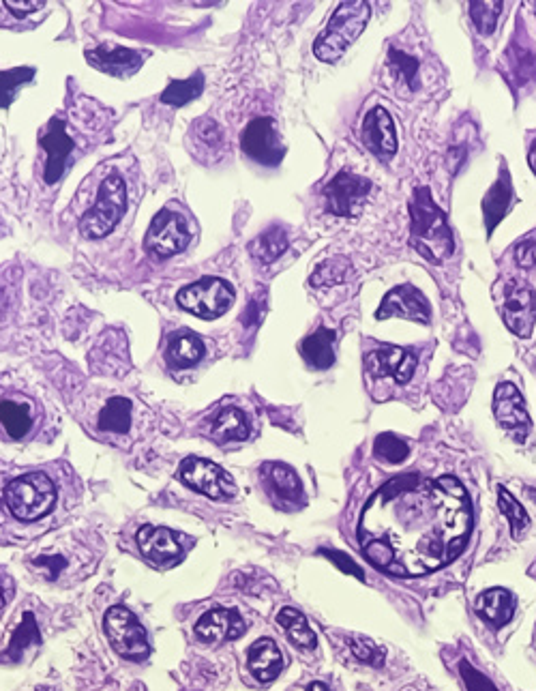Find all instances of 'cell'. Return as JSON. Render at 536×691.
<instances>
[{
    "mask_svg": "<svg viewBox=\"0 0 536 691\" xmlns=\"http://www.w3.org/2000/svg\"><path fill=\"white\" fill-rule=\"evenodd\" d=\"M472 509L459 479L401 475L365 505L359 541L367 561L393 576L414 578L442 569L464 550Z\"/></svg>",
    "mask_w": 536,
    "mask_h": 691,
    "instance_id": "obj_1",
    "label": "cell"
},
{
    "mask_svg": "<svg viewBox=\"0 0 536 691\" xmlns=\"http://www.w3.org/2000/svg\"><path fill=\"white\" fill-rule=\"evenodd\" d=\"M410 245L425 260L444 264L455 252L453 230L444 211L431 198L429 187H419L410 200Z\"/></svg>",
    "mask_w": 536,
    "mask_h": 691,
    "instance_id": "obj_2",
    "label": "cell"
},
{
    "mask_svg": "<svg viewBox=\"0 0 536 691\" xmlns=\"http://www.w3.org/2000/svg\"><path fill=\"white\" fill-rule=\"evenodd\" d=\"M369 18V3H363V0L341 3L335 9L329 26L324 28V33L314 43V54L318 56V61L337 63L352 43L361 37Z\"/></svg>",
    "mask_w": 536,
    "mask_h": 691,
    "instance_id": "obj_3",
    "label": "cell"
},
{
    "mask_svg": "<svg viewBox=\"0 0 536 691\" xmlns=\"http://www.w3.org/2000/svg\"><path fill=\"white\" fill-rule=\"evenodd\" d=\"M5 503L18 520L33 522L52 511L56 505V488L48 475L28 473L7 485Z\"/></svg>",
    "mask_w": 536,
    "mask_h": 691,
    "instance_id": "obj_4",
    "label": "cell"
},
{
    "mask_svg": "<svg viewBox=\"0 0 536 691\" xmlns=\"http://www.w3.org/2000/svg\"><path fill=\"white\" fill-rule=\"evenodd\" d=\"M127 209V187L118 174H110L101 183L97 202L80 219V230L88 239H103L118 226Z\"/></svg>",
    "mask_w": 536,
    "mask_h": 691,
    "instance_id": "obj_5",
    "label": "cell"
},
{
    "mask_svg": "<svg viewBox=\"0 0 536 691\" xmlns=\"http://www.w3.org/2000/svg\"><path fill=\"white\" fill-rule=\"evenodd\" d=\"M178 305L193 316L213 320L226 314L234 303V288L219 277H202L176 294Z\"/></svg>",
    "mask_w": 536,
    "mask_h": 691,
    "instance_id": "obj_6",
    "label": "cell"
},
{
    "mask_svg": "<svg viewBox=\"0 0 536 691\" xmlns=\"http://www.w3.org/2000/svg\"><path fill=\"white\" fill-rule=\"evenodd\" d=\"M103 627H106V636L112 644V649L121 657L142 661L151 653L144 627L136 619V614L127 610L125 606L110 608L106 614V621H103Z\"/></svg>",
    "mask_w": 536,
    "mask_h": 691,
    "instance_id": "obj_7",
    "label": "cell"
},
{
    "mask_svg": "<svg viewBox=\"0 0 536 691\" xmlns=\"http://www.w3.org/2000/svg\"><path fill=\"white\" fill-rule=\"evenodd\" d=\"M178 477H181V481L189 485V488L208 498H215V501H223V498H230L236 494L234 479L211 460L193 458V455L191 458H185L181 462V468H178Z\"/></svg>",
    "mask_w": 536,
    "mask_h": 691,
    "instance_id": "obj_8",
    "label": "cell"
},
{
    "mask_svg": "<svg viewBox=\"0 0 536 691\" xmlns=\"http://www.w3.org/2000/svg\"><path fill=\"white\" fill-rule=\"evenodd\" d=\"M193 239V232L183 215H178L170 209L159 211L151 222V228L146 232V247L159 258H170L181 254L189 247Z\"/></svg>",
    "mask_w": 536,
    "mask_h": 691,
    "instance_id": "obj_9",
    "label": "cell"
},
{
    "mask_svg": "<svg viewBox=\"0 0 536 691\" xmlns=\"http://www.w3.org/2000/svg\"><path fill=\"white\" fill-rule=\"evenodd\" d=\"M502 318L517 337H530L536 325V292L526 282H509L502 292Z\"/></svg>",
    "mask_w": 536,
    "mask_h": 691,
    "instance_id": "obj_10",
    "label": "cell"
},
{
    "mask_svg": "<svg viewBox=\"0 0 536 691\" xmlns=\"http://www.w3.org/2000/svg\"><path fill=\"white\" fill-rule=\"evenodd\" d=\"M371 191V181L352 172H339L335 179L324 187L326 209L337 217H356L361 213L365 198Z\"/></svg>",
    "mask_w": 536,
    "mask_h": 691,
    "instance_id": "obj_11",
    "label": "cell"
},
{
    "mask_svg": "<svg viewBox=\"0 0 536 691\" xmlns=\"http://www.w3.org/2000/svg\"><path fill=\"white\" fill-rule=\"evenodd\" d=\"M243 151L262 166H279V161L284 159L286 149L281 144L279 131L273 119L262 116V119H253L241 136Z\"/></svg>",
    "mask_w": 536,
    "mask_h": 691,
    "instance_id": "obj_12",
    "label": "cell"
},
{
    "mask_svg": "<svg viewBox=\"0 0 536 691\" xmlns=\"http://www.w3.org/2000/svg\"><path fill=\"white\" fill-rule=\"evenodd\" d=\"M376 318H404L412 322H421V325H429L431 307L419 288H414L412 284H401L382 299Z\"/></svg>",
    "mask_w": 536,
    "mask_h": 691,
    "instance_id": "obj_13",
    "label": "cell"
},
{
    "mask_svg": "<svg viewBox=\"0 0 536 691\" xmlns=\"http://www.w3.org/2000/svg\"><path fill=\"white\" fill-rule=\"evenodd\" d=\"M416 365H419L416 355L399 346H384L378 350H371L365 357V367L369 374H374L378 378L391 376L399 385H408L416 372Z\"/></svg>",
    "mask_w": 536,
    "mask_h": 691,
    "instance_id": "obj_14",
    "label": "cell"
},
{
    "mask_svg": "<svg viewBox=\"0 0 536 691\" xmlns=\"http://www.w3.org/2000/svg\"><path fill=\"white\" fill-rule=\"evenodd\" d=\"M494 415L502 428L511 430L519 443H524L530 430V415L524 402V395L511 382H502L494 393Z\"/></svg>",
    "mask_w": 536,
    "mask_h": 691,
    "instance_id": "obj_15",
    "label": "cell"
},
{
    "mask_svg": "<svg viewBox=\"0 0 536 691\" xmlns=\"http://www.w3.org/2000/svg\"><path fill=\"white\" fill-rule=\"evenodd\" d=\"M361 140L369 153H374L378 159L389 161L397 153V129L391 119V114L384 108H374L363 121Z\"/></svg>",
    "mask_w": 536,
    "mask_h": 691,
    "instance_id": "obj_16",
    "label": "cell"
},
{
    "mask_svg": "<svg viewBox=\"0 0 536 691\" xmlns=\"http://www.w3.org/2000/svg\"><path fill=\"white\" fill-rule=\"evenodd\" d=\"M86 61L95 69L108 73V76L131 78L133 73H138L142 69L144 56L136 50L118 48V46H110V43H103V46L86 52Z\"/></svg>",
    "mask_w": 536,
    "mask_h": 691,
    "instance_id": "obj_17",
    "label": "cell"
},
{
    "mask_svg": "<svg viewBox=\"0 0 536 691\" xmlns=\"http://www.w3.org/2000/svg\"><path fill=\"white\" fill-rule=\"evenodd\" d=\"M247 631L245 619L238 610L215 608L200 616L196 623V634L208 642H228L238 640Z\"/></svg>",
    "mask_w": 536,
    "mask_h": 691,
    "instance_id": "obj_18",
    "label": "cell"
},
{
    "mask_svg": "<svg viewBox=\"0 0 536 691\" xmlns=\"http://www.w3.org/2000/svg\"><path fill=\"white\" fill-rule=\"evenodd\" d=\"M39 144L43 146V151L48 153V164H46V179L48 185H54L61 181V176L65 172V164L73 151V140L69 138L65 123L61 119H52L50 127L46 129V134L41 136Z\"/></svg>",
    "mask_w": 536,
    "mask_h": 691,
    "instance_id": "obj_19",
    "label": "cell"
},
{
    "mask_svg": "<svg viewBox=\"0 0 536 691\" xmlns=\"http://www.w3.org/2000/svg\"><path fill=\"white\" fill-rule=\"evenodd\" d=\"M138 546L148 561L161 567L176 563L183 554L176 535L163 526H142L138 531Z\"/></svg>",
    "mask_w": 536,
    "mask_h": 691,
    "instance_id": "obj_20",
    "label": "cell"
},
{
    "mask_svg": "<svg viewBox=\"0 0 536 691\" xmlns=\"http://www.w3.org/2000/svg\"><path fill=\"white\" fill-rule=\"evenodd\" d=\"M513 200H515V194H513L511 174H509V170L502 168L498 181L491 185V189L483 198V215H485L489 237L494 234V230L498 228L502 219L509 215V211L513 207Z\"/></svg>",
    "mask_w": 536,
    "mask_h": 691,
    "instance_id": "obj_21",
    "label": "cell"
},
{
    "mask_svg": "<svg viewBox=\"0 0 536 691\" xmlns=\"http://www.w3.org/2000/svg\"><path fill=\"white\" fill-rule=\"evenodd\" d=\"M247 668L262 683L275 681L279 672L284 670V655L271 638H262L251 644L247 653Z\"/></svg>",
    "mask_w": 536,
    "mask_h": 691,
    "instance_id": "obj_22",
    "label": "cell"
},
{
    "mask_svg": "<svg viewBox=\"0 0 536 691\" xmlns=\"http://www.w3.org/2000/svg\"><path fill=\"white\" fill-rule=\"evenodd\" d=\"M264 477L271 494L277 498L281 505H296L303 501V485L301 479L296 477L294 470L286 464H264Z\"/></svg>",
    "mask_w": 536,
    "mask_h": 691,
    "instance_id": "obj_23",
    "label": "cell"
},
{
    "mask_svg": "<svg viewBox=\"0 0 536 691\" xmlns=\"http://www.w3.org/2000/svg\"><path fill=\"white\" fill-rule=\"evenodd\" d=\"M476 610H479V614L487 623L494 627H502L513 619L515 599L506 588H491V591L483 593L479 601H476Z\"/></svg>",
    "mask_w": 536,
    "mask_h": 691,
    "instance_id": "obj_24",
    "label": "cell"
},
{
    "mask_svg": "<svg viewBox=\"0 0 536 691\" xmlns=\"http://www.w3.org/2000/svg\"><path fill=\"white\" fill-rule=\"evenodd\" d=\"M211 436L217 443H243L249 436V423L243 410L236 406L223 408L211 423Z\"/></svg>",
    "mask_w": 536,
    "mask_h": 691,
    "instance_id": "obj_25",
    "label": "cell"
},
{
    "mask_svg": "<svg viewBox=\"0 0 536 691\" xmlns=\"http://www.w3.org/2000/svg\"><path fill=\"white\" fill-rule=\"evenodd\" d=\"M303 357L316 370H329L335 363V333L331 329H318L301 346Z\"/></svg>",
    "mask_w": 536,
    "mask_h": 691,
    "instance_id": "obj_26",
    "label": "cell"
},
{
    "mask_svg": "<svg viewBox=\"0 0 536 691\" xmlns=\"http://www.w3.org/2000/svg\"><path fill=\"white\" fill-rule=\"evenodd\" d=\"M204 357V342L191 331L174 333L168 344V361L174 367H191Z\"/></svg>",
    "mask_w": 536,
    "mask_h": 691,
    "instance_id": "obj_27",
    "label": "cell"
},
{
    "mask_svg": "<svg viewBox=\"0 0 536 691\" xmlns=\"http://www.w3.org/2000/svg\"><path fill=\"white\" fill-rule=\"evenodd\" d=\"M0 425H3L5 432L11 438L22 440L33 428L31 404L16 402V400L0 402Z\"/></svg>",
    "mask_w": 536,
    "mask_h": 691,
    "instance_id": "obj_28",
    "label": "cell"
},
{
    "mask_svg": "<svg viewBox=\"0 0 536 691\" xmlns=\"http://www.w3.org/2000/svg\"><path fill=\"white\" fill-rule=\"evenodd\" d=\"M277 623L284 627L288 638L296 646H301V649H316L318 638L314 634V629L309 627L303 612L294 610V608H284L277 614Z\"/></svg>",
    "mask_w": 536,
    "mask_h": 691,
    "instance_id": "obj_29",
    "label": "cell"
},
{
    "mask_svg": "<svg viewBox=\"0 0 536 691\" xmlns=\"http://www.w3.org/2000/svg\"><path fill=\"white\" fill-rule=\"evenodd\" d=\"M288 249V237L281 228H271L262 232L258 239L249 243V254L262 264L275 262Z\"/></svg>",
    "mask_w": 536,
    "mask_h": 691,
    "instance_id": "obj_30",
    "label": "cell"
},
{
    "mask_svg": "<svg viewBox=\"0 0 536 691\" xmlns=\"http://www.w3.org/2000/svg\"><path fill=\"white\" fill-rule=\"evenodd\" d=\"M99 428L112 434H127L131 428V402L112 398L99 413Z\"/></svg>",
    "mask_w": 536,
    "mask_h": 691,
    "instance_id": "obj_31",
    "label": "cell"
},
{
    "mask_svg": "<svg viewBox=\"0 0 536 691\" xmlns=\"http://www.w3.org/2000/svg\"><path fill=\"white\" fill-rule=\"evenodd\" d=\"M31 644H41V634H39V627H37V621H35V614L33 612H26L20 627L13 631V636L9 640V649L3 655V661L5 659L7 661H20L24 651Z\"/></svg>",
    "mask_w": 536,
    "mask_h": 691,
    "instance_id": "obj_32",
    "label": "cell"
},
{
    "mask_svg": "<svg viewBox=\"0 0 536 691\" xmlns=\"http://www.w3.org/2000/svg\"><path fill=\"white\" fill-rule=\"evenodd\" d=\"M204 91V76L202 73H196V76H191L187 80H174L170 82V86L166 91L161 93V101L168 106H176L181 108L189 101H193L196 97H200Z\"/></svg>",
    "mask_w": 536,
    "mask_h": 691,
    "instance_id": "obj_33",
    "label": "cell"
},
{
    "mask_svg": "<svg viewBox=\"0 0 536 691\" xmlns=\"http://www.w3.org/2000/svg\"><path fill=\"white\" fill-rule=\"evenodd\" d=\"M468 9L479 35H491L496 31L504 3H500V0H494V3H489V0H472Z\"/></svg>",
    "mask_w": 536,
    "mask_h": 691,
    "instance_id": "obj_34",
    "label": "cell"
},
{
    "mask_svg": "<svg viewBox=\"0 0 536 691\" xmlns=\"http://www.w3.org/2000/svg\"><path fill=\"white\" fill-rule=\"evenodd\" d=\"M498 505H500L502 516L511 524L513 539H519V535L524 533L526 526L530 524V516L526 513V509L521 507L517 498L509 490L502 488V485L498 488Z\"/></svg>",
    "mask_w": 536,
    "mask_h": 691,
    "instance_id": "obj_35",
    "label": "cell"
},
{
    "mask_svg": "<svg viewBox=\"0 0 536 691\" xmlns=\"http://www.w3.org/2000/svg\"><path fill=\"white\" fill-rule=\"evenodd\" d=\"M35 78L33 67H16L0 73V108H9L16 99L18 88Z\"/></svg>",
    "mask_w": 536,
    "mask_h": 691,
    "instance_id": "obj_36",
    "label": "cell"
},
{
    "mask_svg": "<svg viewBox=\"0 0 536 691\" xmlns=\"http://www.w3.org/2000/svg\"><path fill=\"white\" fill-rule=\"evenodd\" d=\"M350 260L344 256H335L331 260L322 262L318 271L311 275V286H335L341 284L348 277Z\"/></svg>",
    "mask_w": 536,
    "mask_h": 691,
    "instance_id": "obj_37",
    "label": "cell"
},
{
    "mask_svg": "<svg viewBox=\"0 0 536 691\" xmlns=\"http://www.w3.org/2000/svg\"><path fill=\"white\" fill-rule=\"evenodd\" d=\"M374 453L376 458L389 462V464H401L408 460L410 455V447L404 438H399L395 434H380L376 438V445H374Z\"/></svg>",
    "mask_w": 536,
    "mask_h": 691,
    "instance_id": "obj_38",
    "label": "cell"
},
{
    "mask_svg": "<svg viewBox=\"0 0 536 691\" xmlns=\"http://www.w3.org/2000/svg\"><path fill=\"white\" fill-rule=\"evenodd\" d=\"M193 136H196V144L200 149H206L213 153H221L223 151V131L221 127L211 121V119H200L193 125Z\"/></svg>",
    "mask_w": 536,
    "mask_h": 691,
    "instance_id": "obj_39",
    "label": "cell"
},
{
    "mask_svg": "<svg viewBox=\"0 0 536 691\" xmlns=\"http://www.w3.org/2000/svg\"><path fill=\"white\" fill-rule=\"evenodd\" d=\"M348 646H350V651L352 655L363 661V664L367 666H374V668H380L384 666V649L382 646H378L376 642H371L369 638H363V636H350L348 638Z\"/></svg>",
    "mask_w": 536,
    "mask_h": 691,
    "instance_id": "obj_40",
    "label": "cell"
},
{
    "mask_svg": "<svg viewBox=\"0 0 536 691\" xmlns=\"http://www.w3.org/2000/svg\"><path fill=\"white\" fill-rule=\"evenodd\" d=\"M509 61H511L513 73H515V78L519 80V84H524L526 80L534 78L536 61H534V56L528 50H521V48L517 50V46H513L511 52H509Z\"/></svg>",
    "mask_w": 536,
    "mask_h": 691,
    "instance_id": "obj_41",
    "label": "cell"
},
{
    "mask_svg": "<svg viewBox=\"0 0 536 691\" xmlns=\"http://www.w3.org/2000/svg\"><path fill=\"white\" fill-rule=\"evenodd\" d=\"M389 61L401 73V78H404L408 82V86L414 91V88L419 86V84H416V71H419V61H416V58H412V56H408L406 52L395 50V48H391V52H389Z\"/></svg>",
    "mask_w": 536,
    "mask_h": 691,
    "instance_id": "obj_42",
    "label": "cell"
},
{
    "mask_svg": "<svg viewBox=\"0 0 536 691\" xmlns=\"http://www.w3.org/2000/svg\"><path fill=\"white\" fill-rule=\"evenodd\" d=\"M459 674H461V679H464L468 691H498V687L491 683L483 672H479L472 664H468V661H461Z\"/></svg>",
    "mask_w": 536,
    "mask_h": 691,
    "instance_id": "obj_43",
    "label": "cell"
},
{
    "mask_svg": "<svg viewBox=\"0 0 536 691\" xmlns=\"http://www.w3.org/2000/svg\"><path fill=\"white\" fill-rule=\"evenodd\" d=\"M320 554L329 558L331 563H335L341 571L348 573V576H354L356 580L365 582V573H363V569H361L359 565H356V563L352 561V558L346 556L344 552H337V550H320Z\"/></svg>",
    "mask_w": 536,
    "mask_h": 691,
    "instance_id": "obj_44",
    "label": "cell"
},
{
    "mask_svg": "<svg viewBox=\"0 0 536 691\" xmlns=\"http://www.w3.org/2000/svg\"><path fill=\"white\" fill-rule=\"evenodd\" d=\"M515 262L521 269H536V241H521L515 247Z\"/></svg>",
    "mask_w": 536,
    "mask_h": 691,
    "instance_id": "obj_45",
    "label": "cell"
},
{
    "mask_svg": "<svg viewBox=\"0 0 536 691\" xmlns=\"http://www.w3.org/2000/svg\"><path fill=\"white\" fill-rule=\"evenodd\" d=\"M35 565L41 567V569H46V576L48 578L61 576V571L67 567L65 558H61V556H39L37 561H35Z\"/></svg>",
    "mask_w": 536,
    "mask_h": 691,
    "instance_id": "obj_46",
    "label": "cell"
},
{
    "mask_svg": "<svg viewBox=\"0 0 536 691\" xmlns=\"http://www.w3.org/2000/svg\"><path fill=\"white\" fill-rule=\"evenodd\" d=\"M5 7H7L16 18H24V16H28V13H33V11L41 9L43 3H39V0H31V3H26V0H7Z\"/></svg>",
    "mask_w": 536,
    "mask_h": 691,
    "instance_id": "obj_47",
    "label": "cell"
},
{
    "mask_svg": "<svg viewBox=\"0 0 536 691\" xmlns=\"http://www.w3.org/2000/svg\"><path fill=\"white\" fill-rule=\"evenodd\" d=\"M11 597H13V580H11L9 573L0 571V612L5 610Z\"/></svg>",
    "mask_w": 536,
    "mask_h": 691,
    "instance_id": "obj_48",
    "label": "cell"
},
{
    "mask_svg": "<svg viewBox=\"0 0 536 691\" xmlns=\"http://www.w3.org/2000/svg\"><path fill=\"white\" fill-rule=\"evenodd\" d=\"M528 161H530V168H532V172L536 174V140H534L532 149H530V153H528Z\"/></svg>",
    "mask_w": 536,
    "mask_h": 691,
    "instance_id": "obj_49",
    "label": "cell"
},
{
    "mask_svg": "<svg viewBox=\"0 0 536 691\" xmlns=\"http://www.w3.org/2000/svg\"><path fill=\"white\" fill-rule=\"evenodd\" d=\"M307 691H329V687H326L324 683H311V685L307 687Z\"/></svg>",
    "mask_w": 536,
    "mask_h": 691,
    "instance_id": "obj_50",
    "label": "cell"
},
{
    "mask_svg": "<svg viewBox=\"0 0 536 691\" xmlns=\"http://www.w3.org/2000/svg\"><path fill=\"white\" fill-rule=\"evenodd\" d=\"M530 494H532V498H534V501H536V492H532V490H530Z\"/></svg>",
    "mask_w": 536,
    "mask_h": 691,
    "instance_id": "obj_51",
    "label": "cell"
}]
</instances>
